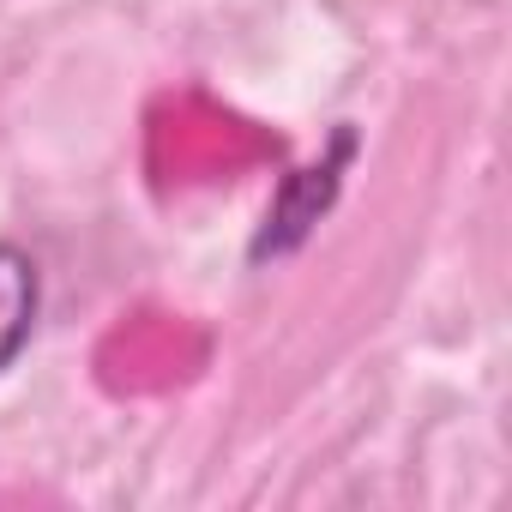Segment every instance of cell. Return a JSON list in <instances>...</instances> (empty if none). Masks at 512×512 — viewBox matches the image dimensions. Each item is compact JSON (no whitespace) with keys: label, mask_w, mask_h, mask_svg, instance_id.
<instances>
[{"label":"cell","mask_w":512,"mask_h":512,"mask_svg":"<svg viewBox=\"0 0 512 512\" xmlns=\"http://www.w3.org/2000/svg\"><path fill=\"white\" fill-rule=\"evenodd\" d=\"M37 308H43V272L19 241H0V374H7L31 332H37Z\"/></svg>","instance_id":"obj_2"},{"label":"cell","mask_w":512,"mask_h":512,"mask_svg":"<svg viewBox=\"0 0 512 512\" xmlns=\"http://www.w3.org/2000/svg\"><path fill=\"white\" fill-rule=\"evenodd\" d=\"M356 151H362V133H356L350 121H338L332 139H326V151L278 181V193H272V205H266V223H260V235H253V247H247L253 266H266V260L278 266V260H290V253H302V241H308V235L320 229V217L338 205Z\"/></svg>","instance_id":"obj_1"}]
</instances>
